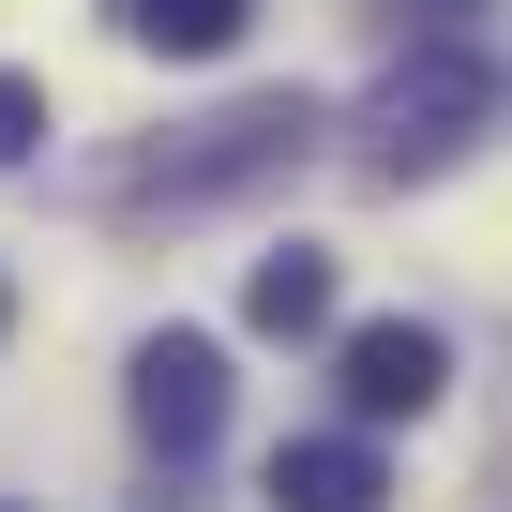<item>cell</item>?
I'll list each match as a JSON object with an SVG mask.
<instances>
[{
	"label": "cell",
	"mask_w": 512,
	"mask_h": 512,
	"mask_svg": "<svg viewBox=\"0 0 512 512\" xmlns=\"http://www.w3.org/2000/svg\"><path fill=\"white\" fill-rule=\"evenodd\" d=\"M46 136H61V106H46V76H31V61H0V166H31Z\"/></svg>",
	"instance_id": "9"
},
{
	"label": "cell",
	"mask_w": 512,
	"mask_h": 512,
	"mask_svg": "<svg viewBox=\"0 0 512 512\" xmlns=\"http://www.w3.org/2000/svg\"><path fill=\"white\" fill-rule=\"evenodd\" d=\"M497 106H512V76H497Z\"/></svg>",
	"instance_id": "12"
},
{
	"label": "cell",
	"mask_w": 512,
	"mask_h": 512,
	"mask_svg": "<svg viewBox=\"0 0 512 512\" xmlns=\"http://www.w3.org/2000/svg\"><path fill=\"white\" fill-rule=\"evenodd\" d=\"M0 317H16V287H0Z\"/></svg>",
	"instance_id": "10"
},
{
	"label": "cell",
	"mask_w": 512,
	"mask_h": 512,
	"mask_svg": "<svg viewBox=\"0 0 512 512\" xmlns=\"http://www.w3.org/2000/svg\"><path fill=\"white\" fill-rule=\"evenodd\" d=\"M332 302H347V287H332V241H272V256L241 272V332H272V347H332V332H347Z\"/></svg>",
	"instance_id": "6"
},
{
	"label": "cell",
	"mask_w": 512,
	"mask_h": 512,
	"mask_svg": "<svg viewBox=\"0 0 512 512\" xmlns=\"http://www.w3.org/2000/svg\"><path fill=\"white\" fill-rule=\"evenodd\" d=\"M0 512H31V497H0Z\"/></svg>",
	"instance_id": "11"
},
{
	"label": "cell",
	"mask_w": 512,
	"mask_h": 512,
	"mask_svg": "<svg viewBox=\"0 0 512 512\" xmlns=\"http://www.w3.org/2000/svg\"><path fill=\"white\" fill-rule=\"evenodd\" d=\"M317 136H332V121H317V91H241V106L166 121L151 151H121V166H106V211H121V226H196V211H241V196H272Z\"/></svg>",
	"instance_id": "1"
},
{
	"label": "cell",
	"mask_w": 512,
	"mask_h": 512,
	"mask_svg": "<svg viewBox=\"0 0 512 512\" xmlns=\"http://www.w3.org/2000/svg\"><path fill=\"white\" fill-rule=\"evenodd\" d=\"M256 497H272V512H377V497H392V452H377L362 422H332V437H272Z\"/></svg>",
	"instance_id": "5"
},
{
	"label": "cell",
	"mask_w": 512,
	"mask_h": 512,
	"mask_svg": "<svg viewBox=\"0 0 512 512\" xmlns=\"http://www.w3.org/2000/svg\"><path fill=\"white\" fill-rule=\"evenodd\" d=\"M482 121H497V61L482 46H407L362 91V181H437V166H467Z\"/></svg>",
	"instance_id": "2"
},
{
	"label": "cell",
	"mask_w": 512,
	"mask_h": 512,
	"mask_svg": "<svg viewBox=\"0 0 512 512\" xmlns=\"http://www.w3.org/2000/svg\"><path fill=\"white\" fill-rule=\"evenodd\" d=\"M121 407H136V452L151 467H211L226 452V407H241V377H226V347L211 332H136V362H121Z\"/></svg>",
	"instance_id": "3"
},
{
	"label": "cell",
	"mask_w": 512,
	"mask_h": 512,
	"mask_svg": "<svg viewBox=\"0 0 512 512\" xmlns=\"http://www.w3.org/2000/svg\"><path fill=\"white\" fill-rule=\"evenodd\" d=\"M106 31L151 46V61H226V46L256 31V0H106Z\"/></svg>",
	"instance_id": "7"
},
{
	"label": "cell",
	"mask_w": 512,
	"mask_h": 512,
	"mask_svg": "<svg viewBox=\"0 0 512 512\" xmlns=\"http://www.w3.org/2000/svg\"><path fill=\"white\" fill-rule=\"evenodd\" d=\"M362 16H377L392 46H467V31L497 16V0H362Z\"/></svg>",
	"instance_id": "8"
},
{
	"label": "cell",
	"mask_w": 512,
	"mask_h": 512,
	"mask_svg": "<svg viewBox=\"0 0 512 512\" xmlns=\"http://www.w3.org/2000/svg\"><path fill=\"white\" fill-rule=\"evenodd\" d=\"M332 392H347L362 437H377V422H422V407L452 392V332H437V317H347V332H332Z\"/></svg>",
	"instance_id": "4"
}]
</instances>
